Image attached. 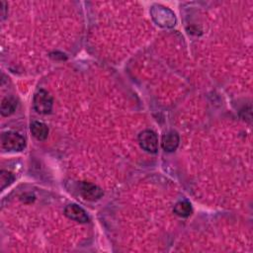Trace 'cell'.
Masks as SVG:
<instances>
[{"mask_svg": "<svg viewBox=\"0 0 253 253\" xmlns=\"http://www.w3.org/2000/svg\"><path fill=\"white\" fill-rule=\"evenodd\" d=\"M15 177L11 172H8L6 170H2L0 172V188L1 190H4L6 187H8L13 181Z\"/></svg>", "mask_w": 253, "mask_h": 253, "instance_id": "8fae6325", "label": "cell"}, {"mask_svg": "<svg viewBox=\"0 0 253 253\" xmlns=\"http://www.w3.org/2000/svg\"><path fill=\"white\" fill-rule=\"evenodd\" d=\"M17 108V102L12 97H5L1 102V114L4 117H8L15 112Z\"/></svg>", "mask_w": 253, "mask_h": 253, "instance_id": "9c48e42d", "label": "cell"}, {"mask_svg": "<svg viewBox=\"0 0 253 253\" xmlns=\"http://www.w3.org/2000/svg\"><path fill=\"white\" fill-rule=\"evenodd\" d=\"M150 14L153 21L160 27L171 28L176 23L174 13L164 6L153 5L150 10Z\"/></svg>", "mask_w": 253, "mask_h": 253, "instance_id": "6da1fadb", "label": "cell"}, {"mask_svg": "<svg viewBox=\"0 0 253 253\" xmlns=\"http://www.w3.org/2000/svg\"><path fill=\"white\" fill-rule=\"evenodd\" d=\"M192 211V206L188 201H180L174 206V212L181 217H188Z\"/></svg>", "mask_w": 253, "mask_h": 253, "instance_id": "30bf717a", "label": "cell"}, {"mask_svg": "<svg viewBox=\"0 0 253 253\" xmlns=\"http://www.w3.org/2000/svg\"><path fill=\"white\" fill-rule=\"evenodd\" d=\"M162 147L167 152H172L176 150L179 145V135L176 131L171 130L163 135L161 141Z\"/></svg>", "mask_w": 253, "mask_h": 253, "instance_id": "52a82bcc", "label": "cell"}, {"mask_svg": "<svg viewBox=\"0 0 253 253\" xmlns=\"http://www.w3.org/2000/svg\"><path fill=\"white\" fill-rule=\"evenodd\" d=\"M34 108L40 114H48L52 108V98L44 89H40L34 97Z\"/></svg>", "mask_w": 253, "mask_h": 253, "instance_id": "3957f363", "label": "cell"}, {"mask_svg": "<svg viewBox=\"0 0 253 253\" xmlns=\"http://www.w3.org/2000/svg\"><path fill=\"white\" fill-rule=\"evenodd\" d=\"M79 192L87 201H97L102 198L104 194L101 188L89 182H81L79 184Z\"/></svg>", "mask_w": 253, "mask_h": 253, "instance_id": "5b68a950", "label": "cell"}, {"mask_svg": "<svg viewBox=\"0 0 253 253\" xmlns=\"http://www.w3.org/2000/svg\"><path fill=\"white\" fill-rule=\"evenodd\" d=\"M1 145L8 151H21L26 146V141L21 134L6 131L1 134Z\"/></svg>", "mask_w": 253, "mask_h": 253, "instance_id": "7a4b0ae2", "label": "cell"}, {"mask_svg": "<svg viewBox=\"0 0 253 253\" xmlns=\"http://www.w3.org/2000/svg\"><path fill=\"white\" fill-rule=\"evenodd\" d=\"M138 141L142 149L149 153H156L158 149V138L154 131L145 129L138 134Z\"/></svg>", "mask_w": 253, "mask_h": 253, "instance_id": "277c9868", "label": "cell"}, {"mask_svg": "<svg viewBox=\"0 0 253 253\" xmlns=\"http://www.w3.org/2000/svg\"><path fill=\"white\" fill-rule=\"evenodd\" d=\"M1 14H2V19L5 18V2H1Z\"/></svg>", "mask_w": 253, "mask_h": 253, "instance_id": "7c38bea8", "label": "cell"}, {"mask_svg": "<svg viewBox=\"0 0 253 253\" xmlns=\"http://www.w3.org/2000/svg\"><path fill=\"white\" fill-rule=\"evenodd\" d=\"M31 132L38 140H44L48 134L47 126L41 122H33L31 124Z\"/></svg>", "mask_w": 253, "mask_h": 253, "instance_id": "ba28073f", "label": "cell"}, {"mask_svg": "<svg viewBox=\"0 0 253 253\" xmlns=\"http://www.w3.org/2000/svg\"><path fill=\"white\" fill-rule=\"evenodd\" d=\"M64 213L70 219L76 220L81 223H85V222L89 221V217H88L86 211L81 207H79L75 204H70V205L66 206L64 209Z\"/></svg>", "mask_w": 253, "mask_h": 253, "instance_id": "8992f818", "label": "cell"}]
</instances>
